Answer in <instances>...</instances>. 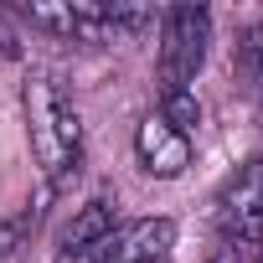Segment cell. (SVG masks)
I'll use <instances>...</instances> for the list:
<instances>
[{
    "instance_id": "3",
    "label": "cell",
    "mask_w": 263,
    "mask_h": 263,
    "mask_svg": "<svg viewBox=\"0 0 263 263\" xmlns=\"http://www.w3.org/2000/svg\"><path fill=\"white\" fill-rule=\"evenodd\" d=\"M160 62H155V78H160V98H181L191 93L201 62H206V42H212V11L201 6H176V11H160Z\"/></svg>"
},
{
    "instance_id": "9",
    "label": "cell",
    "mask_w": 263,
    "mask_h": 263,
    "mask_svg": "<svg viewBox=\"0 0 263 263\" xmlns=\"http://www.w3.org/2000/svg\"><path fill=\"white\" fill-rule=\"evenodd\" d=\"M248 57H253L258 78H263V21H258V26H253V36H248Z\"/></svg>"
},
{
    "instance_id": "2",
    "label": "cell",
    "mask_w": 263,
    "mask_h": 263,
    "mask_svg": "<svg viewBox=\"0 0 263 263\" xmlns=\"http://www.w3.org/2000/svg\"><path fill=\"white\" fill-rule=\"evenodd\" d=\"M31 26L62 36V42H83V47H103V42H124L145 26H155L160 16L145 6H98V0H67V6H31L26 11Z\"/></svg>"
},
{
    "instance_id": "7",
    "label": "cell",
    "mask_w": 263,
    "mask_h": 263,
    "mask_svg": "<svg viewBox=\"0 0 263 263\" xmlns=\"http://www.w3.org/2000/svg\"><path fill=\"white\" fill-rule=\"evenodd\" d=\"M114 196H93V201H83V212L62 227V248H57V258H78V253H88L98 237H108L114 227H119V217H114Z\"/></svg>"
},
{
    "instance_id": "6",
    "label": "cell",
    "mask_w": 263,
    "mask_h": 263,
    "mask_svg": "<svg viewBox=\"0 0 263 263\" xmlns=\"http://www.w3.org/2000/svg\"><path fill=\"white\" fill-rule=\"evenodd\" d=\"M135 155H140V165L150 176L171 181V176H181L191 165V135H181V129L165 124L160 114H145L140 129H135Z\"/></svg>"
},
{
    "instance_id": "1",
    "label": "cell",
    "mask_w": 263,
    "mask_h": 263,
    "mask_svg": "<svg viewBox=\"0 0 263 263\" xmlns=\"http://www.w3.org/2000/svg\"><path fill=\"white\" fill-rule=\"evenodd\" d=\"M21 108H26L31 160H36L47 191H62L83 171V119H78V103H72V93H67V83L57 72H31L26 88H21Z\"/></svg>"
},
{
    "instance_id": "5",
    "label": "cell",
    "mask_w": 263,
    "mask_h": 263,
    "mask_svg": "<svg viewBox=\"0 0 263 263\" xmlns=\"http://www.w3.org/2000/svg\"><path fill=\"white\" fill-rule=\"evenodd\" d=\"M171 248H176L171 217H135V222H119L108 237H98L88 253L57 263H171Z\"/></svg>"
},
{
    "instance_id": "8",
    "label": "cell",
    "mask_w": 263,
    "mask_h": 263,
    "mask_svg": "<svg viewBox=\"0 0 263 263\" xmlns=\"http://www.w3.org/2000/svg\"><path fill=\"white\" fill-rule=\"evenodd\" d=\"M26 227H31L26 217H11V222H0V258H11V253L26 242Z\"/></svg>"
},
{
    "instance_id": "4",
    "label": "cell",
    "mask_w": 263,
    "mask_h": 263,
    "mask_svg": "<svg viewBox=\"0 0 263 263\" xmlns=\"http://www.w3.org/2000/svg\"><path fill=\"white\" fill-rule=\"evenodd\" d=\"M217 232L227 253L263 248V155H253L222 191H217Z\"/></svg>"
},
{
    "instance_id": "10",
    "label": "cell",
    "mask_w": 263,
    "mask_h": 263,
    "mask_svg": "<svg viewBox=\"0 0 263 263\" xmlns=\"http://www.w3.org/2000/svg\"><path fill=\"white\" fill-rule=\"evenodd\" d=\"M212 263H242V258H237V253H227V248H222V253H217V258H212Z\"/></svg>"
}]
</instances>
